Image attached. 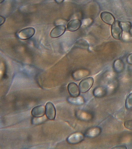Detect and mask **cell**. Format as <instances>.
Wrapping results in <instances>:
<instances>
[{"label":"cell","instance_id":"10","mask_svg":"<svg viewBox=\"0 0 132 149\" xmlns=\"http://www.w3.org/2000/svg\"><path fill=\"white\" fill-rule=\"evenodd\" d=\"M101 129L99 127H94L90 128L86 132L85 136L87 137L95 138L101 133Z\"/></svg>","mask_w":132,"mask_h":149},{"label":"cell","instance_id":"19","mask_svg":"<svg viewBox=\"0 0 132 149\" xmlns=\"http://www.w3.org/2000/svg\"><path fill=\"white\" fill-rule=\"evenodd\" d=\"M124 125L126 129L132 130V120H126L124 123Z\"/></svg>","mask_w":132,"mask_h":149},{"label":"cell","instance_id":"16","mask_svg":"<svg viewBox=\"0 0 132 149\" xmlns=\"http://www.w3.org/2000/svg\"><path fill=\"white\" fill-rule=\"evenodd\" d=\"M46 116H42L41 117H35L32 119V123L33 125H38L43 123L47 120V117Z\"/></svg>","mask_w":132,"mask_h":149},{"label":"cell","instance_id":"18","mask_svg":"<svg viewBox=\"0 0 132 149\" xmlns=\"http://www.w3.org/2000/svg\"><path fill=\"white\" fill-rule=\"evenodd\" d=\"M123 30L124 31H129L132 28V24L130 22H120Z\"/></svg>","mask_w":132,"mask_h":149},{"label":"cell","instance_id":"8","mask_svg":"<svg viewBox=\"0 0 132 149\" xmlns=\"http://www.w3.org/2000/svg\"><path fill=\"white\" fill-rule=\"evenodd\" d=\"M100 17L104 22L109 25L113 24L115 22L114 16L109 12H103L100 15Z\"/></svg>","mask_w":132,"mask_h":149},{"label":"cell","instance_id":"17","mask_svg":"<svg viewBox=\"0 0 132 149\" xmlns=\"http://www.w3.org/2000/svg\"><path fill=\"white\" fill-rule=\"evenodd\" d=\"M125 107L129 110H132V93L129 95L125 101Z\"/></svg>","mask_w":132,"mask_h":149},{"label":"cell","instance_id":"11","mask_svg":"<svg viewBox=\"0 0 132 149\" xmlns=\"http://www.w3.org/2000/svg\"><path fill=\"white\" fill-rule=\"evenodd\" d=\"M45 108L43 106L36 107L31 111V114L34 117H41L45 113Z\"/></svg>","mask_w":132,"mask_h":149},{"label":"cell","instance_id":"9","mask_svg":"<svg viewBox=\"0 0 132 149\" xmlns=\"http://www.w3.org/2000/svg\"><path fill=\"white\" fill-rule=\"evenodd\" d=\"M69 93L73 97L78 96L80 93L79 89L76 84L74 82L70 83L68 86Z\"/></svg>","mask_w":132,"mask_h":149},{"label":"cell","instance_id":"6","mask_svg":"<svg viewBox=\"0 0 132 149\" xmlns=\"http://www.w3.org/2000/svg\"><path fill=\"white\" fill-rule=\"evenodd\" d=\"M84 139V136L82 133H75L71 135L67 139V141L70 144H77L82 142Z\"/></svg>","mask_w":132,"mask_h":149},{"label":"cell","instance_id":"21","mask_svg":"<svg viewBox=\"0 0 132 149\" xmlns=\"http://www.w3.org/2000/svg\"><path fill=\"white\" fill-rule=\"evenodd\" d=\"M5 18L3 17V16H1V17H0V25H1V26L3 25L5 22Z\"/></svg>","mask_w":132,"mask_h":149},{"label":"cell","instance_id":"7","mask_svg":"<svg viewBox=\"0 0 132 149\" xmlns=\"http://www.w3.org/2000/svg\"><path fill=\"white\" fill-rule=\"evenodd\" d=\"M82 24V22L79 19H72L67 24V30L72 32L77 31L80 28Z\"/></svg>","mask_w":132,"mask_h":149},{"label":"cell","instance_id":"3","mask_svg":"<svg viewBox=\"0 0 132 149\" xmlns=\"http://www.w3.org/2000/svg\"><path fill=\"white\" fill-rule=\"evenodd\" d=\"M35 30L32 27H29L23 29L18 33V36L22 40H27L31 38L35 33Z\"/></svg>","mask_w":132,"mask_h":149},{"label":"cell","instance_id":"24","mask_svg":"<svg viewBox=\"0 0 132 149\" xmlns=\"http://www.w3.org/2000/svg\"><path fill=\"white\" fill-rule=\"evenodd\" d=\"M5 0H0V2H1V3H3V2H4V1Z\"/></svg>","mask_w":132,"mask_h":149},{"label":"cell","instance_id":"13","mask_svg":"<svg viewBox=\"0 0 132 149\" xmlns=\"http://www.w3.org/2000/svg\"><path fill=\"white\" fill-rule=\"evenodd\" d=\"M89 74V72L86 70H79L74 73L73 76L76 80H79Z\"/></svg>","mask_w":132,"mask_h":149},{"label":"cell","instance_id":"22","mask_svg":"<svg viewBox=\"0 0 132 149\" xmlns=\"http://www.w3.org/2000/svg\"><path fill=\"white\" fill-rule=\"evenodd\" d=\"M112 149H126V148L125 146H115V147L112 148Z\"/></svg>","mask_w":132,"mask_h":149},{"label":"cell","instance_id":"15","mask_svg":"<svg viewBox=\"0 0 132 149\" xmlns=\"http://www.w3.org/2000/svg\"><path fill=\"white\" fill-rule=\"evenodd\" d=\"M106 90L102 87H99L95 89L93 92L94 95L96 97H102L105 94Z\"/></svg>","mask_w":132,"mask_h":149},{"label":"cell","instance_id":"1","mask_svg":"<svg viewBox=\"0 0 132 149\" xmlns=\"http://www.w3.org/2000/svg\"><path fill=\"white\" fill-rule=\"evenodd\" d=\"M123 29L120 23L118 21L115 22L111 28V33L112 36L116 40H120L122 38Z\"/></svg>","mask_w":132,"mask_h":149},{"label":"cell","instance_id":"4","mask_svg":"<svg viewBox=\"0 0 132 149\" xmlns=\"http://www.w3.org/2000/svg\"><path fill=\"white\" fill-rule=\"evenodd\" d=\"M45 113L48 118L50 120H53L56 116V111L55 106L50 102L46 103L45 107Z\"/></svg>","mask_w":132,"mask_h":149},{"label":"cell","instance_id":"23","mask_svg":"<svg viewBox=\"0 0 132 149\" xmlns=\"http://www.w3.org/2000/svg\"><path fill=\"white\" fill-rule=\"evenodd\" d=\"M55 1L58 4H60L64 2V0H55Z\"/></svg>","mask_w":132,"mask_h":149},{"label":"cell","instance_id":"14","mask_svg":"<svg viewBox=\"0 0 132 149\" xmlns=\"http://www.w3.org/2000/svg\"><path fill=\"white\" fill-rule=\"evenodd\" d=\"M113 68L116 72L120 73L123 71L124 68V63L122 60L118 59L115 61Z\"/></svg>","mask_w":132,"mask_h":149},{"label":"cell","instance_id":"2","mask_svg":"<svg viewBox=\"0 0 132 149\" xmlns=\"http://www.w3.org/2000/svg\"><path fill=\"white\" fill-rule=\"evenodd\" d=\"M93 82V78L91 77L84 78L79 84L80 92L82 93L87 92L92 87Z\"/></svg>","mask_w":132,"mask_h":149},{"label":"cell","instance_id":"12","mask_svg":"<svg viewBox=\"0 0 132 149\" xmlns=\"http://www.w3.org/2000/svg\"><path fill=\"white\" fill-rule=\"evenodd\" d=\"M68 100L70 103L75 105H80L84 103V99L81 96L70 97L68 98Z\"/></svg>","mask_w":132,"mask_h":149},{"label":"cell","instance_id":"5","mask_svg":"<svg viewBox=\"0 0 132 149\" xmlns=\"http://www.w3.org/2000/svg\"><path fill=\"white\" fill-rule=\"evenodd\" d=\"M65 26L60 25L57 26L52 30L50 32V36L53 38H56L61 36L66 31Z\"/></svg>","mask_w":132,"mask_h":149},{"label":"cell","instance_id":"20","mask_svg":"<svg viewBox=\"0 0 132 149\" xmlns=\"http://www.w3.org/2000/svg\"><path fill=\"white\" fill-rule=\"evenodd\" d=\"M127 61L130 65H132V53L128 56Z\"/></svg>","mask_w":132,"mask_h":149}]
</instances>
